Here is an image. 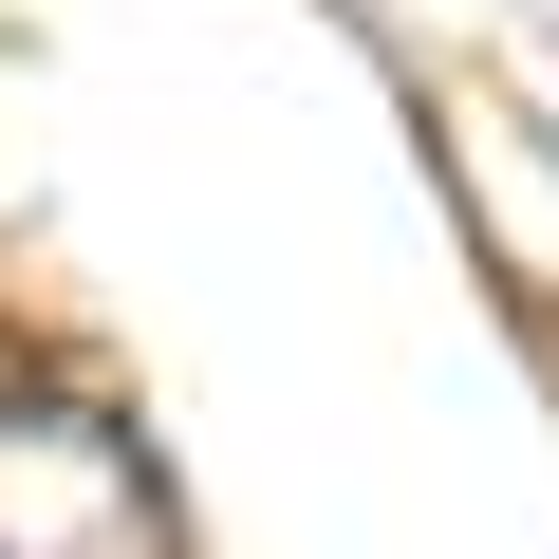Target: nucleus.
<instances>
[{
	"instance_id": "f257e3e1",
	"label": "nucleus",
	"mask_w": 559,
	"mask_h": 559,
	"mask_svg": "<svg viewBox=\"0 0 559 559\" xmlns=\"http://www.w3.org/2000/svg\"><path fill=\"white\" fill-rule=\"evenodd\" d=\"M0 559H168V522L94 411H38V392L0 411Z\"/></svg>"
}]
</instances>
